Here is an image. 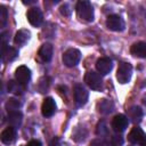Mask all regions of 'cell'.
Instances as JSON below:
<instances>
[{
	"mask_svg": "<svg viewBox=\"0 0 146 146\" xmlns=\"http://www.w3.org/2000/svg\"><path fill=\"white\" fill-rule=\"evenodd\" d=\"M76 14L78 17L84 22H92L94 21V8L89 1L82 0L76 3Z\"/></svg>",
	"mask_w": 146,
	"mask_h": 146,
	"instance_id": "6da1fadb",
	"label": "cell"
},
{
	"mask_svg": "<svg viewBox=\"0 0 146 146\" xmlns=\"http://www.w3.org/2000/svg\"><path fill=\"white\" fill-rule=\"evenodd\" d=\"M132 75V66L131 64L127 63V62H121L119 63V67L116 71V79L120 83L124 84L128 83L131 79Z\"/></svg>",
	"mask_w": 146,
	"mask_h": 146,
	"instance_id": "7a4b0ae2",
	"label": "cell"
},
{
	"mask_svg": "<svg viewBox=\"0 0 146 146\" xmlns=\"http://www.w3.org/2000/svg\"><path fill=\"white\" fill-rule=\"evenodd\" d=\"M81 58V52L75 48H70L63 54V63L67 67L75 66Z\"/></svg>",
	"mask_w": 146,
	"mask_h": 146,
	"instance_id": "3957f363",
	"label": "cell"
},
{
	"mask_svg": "<svg viewBox=\"0 0 146 146\" xmlns=\"http://www.w3.org/2000/svg\"><path fill=\"white\" fill-rule=\"evenodd\" d=\"M84 82L92 90H100L103 87V80H102L100 74L97 72H94V71H89L86 73Z\"/></svg>",
	"mask_w": 146,
	"mask_h": 146,
	"instance_id": "277c9868",
	"label": "cell"
},
{
	"mask_svg": "<svg viewBox=\"0 0 146 146\" xmlns=\"http://www.w3.org/2000/svg\"><path fill=\"white\" fill-rule=\"evenodd\" d=\"M73 96H74V102L78 106H83L88 102L89 92L82 84H75L73 88Z\"/></svg>",
	"mask_w": 146,
	"mask_h": 146,
	"instance_id": "5b68a950",
	"label": "cell"
},
{
	"mask_svg": "<svg viewBox=\"0 0 146 146\" xmlns=\"http://www.w3.org/2000/svg\"><path fill=\"white\" fill-rule=\"evenodd\" d=\"M106 27L111 31L120 32L124 30V22L119 15H110L106 19Z\"/></svg>",
	"mask_w": 146,
	"mask_h": 146,
	"instance_id": "8992f818",
	"label": "cell"
},
{
	"mask_svg": "<svg viewBox=\"0 0 146 146\" xmlns=\"http://www.w3.org/2000/svg\"><path fill=\"white\" fill-rule=\"evenodd\" d=\"M15 79L18 83H21L22 86H25L29 83L30 79H31V71L27 66H18L15 71Z\"/></svg>",
	"mask_w": 146,
	"mask_h": 146,
	"instance_id": "52a82bcc",
	"label": "cell"
},
{
	"mask_svg": "<svg viewBox=\"0 0 146 146\" xmlns=\"http://www.w3.org/2000/svg\"><path fill=\"white\" fill-rule=\"evenodd\" d=\"M128 123H129V120H128V117L125 115L117 114L112 120V128H113V130L115 132L121 133L128 128Z\"/></svg>",
	"mask_w": 146,
	"mask_h": 146,
	"instance_id": "ba28073f",
	"label": "cell"
},
{
	"mask_svg": "<svg viewBox=\"0 0 146 146\" xmlns=\"http://www.w3.org/2000/svg\"><path fill=\"white\" fill-rule=\"evenodd\" d=\"M27 21L32 26H40L43 22V16L42 13L39 8L36 7H32L31 9H29L27 11Z\"/></svg>",
	"mask_w": 146,
	"mask_h": 146,
	"instance_id": "9c48e42d",
	"label": "cell"
},
{
	"mask_svg": "<svg viewBox=\"0 0 146 146\" xmlns=\"http://www.w3.org/2000/svg\"><path fill=\"white\" fill-rule=\"evenodd\" d=\"M96 68L98 71V73L100 75H106L108 74L112 68H113V63L112 59H110L108 57H102L96 62Z\"/></svg>",
	"mask_w": 146,
	"mask_h": 146,
	"instance_id": "30bf717a",
	"label": "cell"
},
{
	"mask_svg": "<svg viewBox=\"0 0 146 146\" xmlns=\"http://www.w3.org/2000/svg\"><path fill=\"white\" fill-rule=\"evenodd\" d=\"M56 112V103L51 97L44 98L42 106H41V113L44 117H50Z\"/></svg>",
	"mask_w": 146,
	"mask_h": 146,
	"instance_id": "8fae6325",
	"label": "cell"
},
{
	"mask_svg": "<svg viewBox=\"0 0 146 146\" xmlns=\"http://www.w3.org/2000/svg\"><path fill=\"white\" fill-rule=\"evenodd\" d=\"M52 52H54V47L50 43H43L39 51H38V56L42 62H50L52 58Z\"/></svg>",
	"mask_w": 146,
	"mask_h": 146,
	"instance_id": "7c38bea8",
	"label": "cell"
},
{
	"mask_svg": "<svg viewBox=\"0 0 146 146\" xmlns=\"http://www.w3.org/2000/svg\"><path fill=\"white\" fill-rule=\"evenodd\" d=\"M127 114H128V119H130V121L132 123H139L143 119V110L137 106V105H133V106H130L128 110H127Z\"/></svg>",
	"mask_w": 146,
	"mask_h": 146,
	"instance_id": "4fadbf2b",
	"label": "cell"
},
{
	"mask_svg": "<svg viewBox=\"0 0 146 146\" xmlns=\"http://www.w3.org/2000/svg\"><path fill=\"white\" fill-rule=\"evenodd\" d=\"M146 137L145 132L139 128V127H135L130 130V132L128 133V140L131 144H140V141Z\"/></svg>",
	"mask_w": 146,
	"mask_h": 146,
	"instance_id": "5bb4252c",
	"label": "cell"
},
{
	"mask_svg": "<svg viewBox=\"0 0 146 146\" xmlns=\"http://www.w3.org/2000/svg\"><path fill=\"white\" fill-rule=\"evenodd\" d=\"M18 56L17 49L9 46H1V58L2 62H11Z\"/></svg>",
	"mask_w": 146,
	"mask_h": 146,
	"instance_id": "9a60e30c",
	"label": "cell"
},
{
	"mask_svg": "<svg viewBox=\"0 0 146 146\" xmlns=\"http://www.w3.org/2000/svg\"><path fill=\"white\" fill-rule=\"evenodd\" d=\"M130 52L136 57L146 58V42L143 41L135 42L130 48Z\"/></svg>",
	"mask_w": 146,
	"mask_h": 146,
	"instance_id": "2e32d148",
	"label": "cell"
},
{
	"mask_svg": "<svg viewBox=\"0 0 146 146\" xmlns=\"http://www.w3.org/2000/svg\"><path fill=\"white\" fill-rule=\"evenodd\" d=\"M22 120H23V115H22V113L19 111H14V112H9L8 113L7 121L9 123V127H13V128L17 129L18 127H21Z\"/></svg>",
	"mask_w": 146,
	"mask_h": 146,
	"instance_id": "e0dca14e",
	"label": "cell"
},
{
	"mask_svg": "<svg viewBox=\"0 0 146 146\" xmlns=\"http://www.w3.org/2000/svg\"><path fill=\"white\" fill-rule=\"evenodd\" d=\"M1 141L5 145H10L15 139H16V129L13 127H8L6 128L2 132H1Z\"/></svg>",
	"mask_w": 146,
	"mask_h": 146,
	"instance_id": "ac0fdd59",
	"label": "cell"
},
{
	"mask_svg": "<svg viewBox=\"0 0 146 146\" xmlns=\"http://www.w3.org/2000/svg\"><path fill=\"white\" fill-rule=\"evenodd\" d=\"M30 36H31V33H30L29 30H25V29L19 30V31H17V33L15 35L14 42H15L16 46L22 47V46H24L30 40Z\"/></svg>",
	"mask_w": 146,
	"mask_h": 146,
	"instance_id": "d6986e66",
	"label": "cell"
},
{
	"mask_svg": "<svg viewBox=\"0 0 146 146\" xmlns=\"http://www.w3.org/2000/svg\"><path fill=\"white\" fill-rule=\"evenodd\" d=\"M97 110H98L99 113L106 115V114H110V113L113 112L114 104L108 99H102L100 102L97 103Z\"/></svg>",
	"mask_w": 146,
	"mask_h": 146,
	"instance_id": "ffe728a7",
	"label": "cell"
},
{
	"mask_svg": "<svg viewBox=\"0 0 146 146\" xmlns=\"http://www.w3.org/2000/svg\"><path fill=\"white\" fill-rule=\"evenodd\" d=\"M7 87H8V91H10V92H13L15 95H22L23 94V90H24L23 89V86L21 83H18L17 81H14V80L8 81Z\"/></svg>",
	"mask_w": 146,
	"mask_h": 146,
	"instance_id": "44dd1931",
	"label": "cell"
},
{
	"mask_svg": "<svg viewBox=\"0 0 146 146\" xmlns=\"http://www.w3.org/2000/svg\"><path fill=\"white\" fill-rule=\"evenodd\" d=\"M21 107V102L16 98H9L6 102V110L9 112H14V111H18V108Z\"/></svg>",
	"mask_w": 146,
	"mask_h": 146,
	"instance_id": "7402d4cb",
	"label": "cell"
},
{
	"mask_svg": "<svg viewBox=\"0 0 146 146\" xmlns=\"http://www.w3.org/2000/svg\"><path fill=\"white\" fill-rule=\"evenodd\" d=\"M86 136H87V132L83 128H76L75 131L72 133V138L75 141H83L86 139Z\"/></svg>",
	"mask_w": 146,
	"mask_h": 146,
	"instance_id": "603a6c76",
	"label": "cell"
},
{
	"mask_svg": "<svg viewBox=\"0 0 146 146\" xmlns=\"http://www.w3.org/2000/svg\"><path fill=\"white\" fill-rule=\"evenodd\" d=\"M49 84H50V79L44 76V78H41L39 83H38V89L40 92H46L49 88Z\"/></svg>",
	"mask_w": 146,
	"mask_h": 146,
	"instance_id": "cb8c5ba5",
	"label": "cell"
},
{
	"mask_svg": "<svg viewBox=\"0 0 146 146\" xmlns=\"http://www.w3.org/2000/svg\"><path fill=\"white\" fill-rule=\"evenodd\" d=\"M96 132L98 136L100 137H104V136H107L108 135V129H107V125L104 121H100L98 124H97V129H96Z\"/></svg>",
	"mask_w": 146,
	"mask_h": 146,
	"instance_id": "d4e9b609",
	"label": "cell"
},
{
	"mask_svg": "<svg viewBox=\"0 0 146 146\" xmlns=\"http://www.w3.org/2000/svg\"><path fill=\"white\" fill-rule=\"evenodd\" d=\"M111 145L112 146H122L123 145V137L120 133H114L111 136Z\"/></svg>",
	"mask_w": 146,
	"mask_h": 146,
	"instance_id": "484cf974",
	"label": "cell"
},
{
	"mask_svg": "<svg viewBox=\"0 0 146 146\" xmlns=\"http://www.w3.org/2000/svg\"><path fill=\"white\" fill-rule=\"evenodd\" d=\"M0 21H1V26L3 27L7 23V9L5 6H0Z\"/></svg>",
	"mask_w": 146,
	"mask_h": 146,
	"instance_id": "4316f807",
	"label": "cell"
},
{
	"mask_svg": "<svg viewBox=\"0 0 146 146\" xmlns=\"http://www.w3.org/2000/svg\"><path fill=\"white\" fill-rule=\"evenodd\" d=\"M59 11H60V14L64 15V16H70V15H71V9H70L68 3H64V5H62Z\"/></svg>",
	"mask_w": 146,
	"mask_h": 146,
	"instance_id": "83f0119b",
	"label": "cell"
},
{
	"mask_svg": "<svg viewBox=\"0 0 146 146\" xmlns=\"http://www.w3.org/2000/svg\"><path fill=\"white\" fill-rule=\"evenodd\" d=\"M90 146H107V144L103 139H94L90 143Z\"/></svg>",
	"mask_w": 146,
	"mask_h": 146,
	"instance_id": "f1b7e54d",
	"label": "cell"
},
{
	"mask_svg": "<svg viewBox=\"0 0 146 146\" xmlns=\"http://www.w3.org/2000/svg\"><path fill=\"white\" fill-rule=\"evenodd\" d=\"M26 146H42V145H41V143H40L39 140H36V139H32V140H30V141L27 143Z\"/></svg>",
	"mask_w": 146,
	"mask_h": 146,
	"instance_id": "f546056e",
	"label": "cell"
},
{
	"mask_svg": "<svg viewBox=\"0 0 146 146\" xmlns=\"http://www.w3.org/2000/svg\"><path fill=\"white\" fill-rule=\"evenodd\" d=\"M49 146H62V144H60V141H59V139L57 138V137H55L51 141H50V144H49Z\"/></svg>",
	"mask_w": 146,
	"mask_h": 146,
	"instance_id": "4dcf8cb0",
	"label": "cell"
},
{
	"mask_svg": "<svg viewBox=\"0 0 146 146\" xmlns=\"http://www.w3.org/2000/svg\"><path fill=\"white\" fill-rule=\"evenodd\" d=\"M140 146H146V137L140 141Z\"/></svg>",
	"mask_w": 146,
	"mask_h": 146,
	"instance_id": "1f68e13d",
	"label": "cell"
}]
</instances>
